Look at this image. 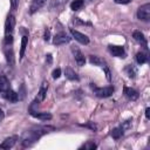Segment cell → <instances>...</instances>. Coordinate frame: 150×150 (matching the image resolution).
Masks as SVG:
<instances>
[{
	"instance_id": "obj_1",
	"label": "cell",
	"mask_w": 150,
	"mask_h": 150,
	"mask_svg": "<svg viewBox=\"0 0 150 150\" xmlns=\"http://www.w3.org/2000/svg\"><path fill=\"white\" fill-rule=\"evenodd\" d=\"M46 129H35V130H28L23 134L22 138H21V143L25 148L27 146H30L33 143H35L43 134L48 132V131H45Z\"/></svg>"
},
{
	"instance_id": "obj_2",
	"label": "cell",
	"mask_w": 150,
	"mask_h": 150,
	"mask_svg": "<svg viewBox=\"0 0 150 150\" xmlns=\"http://www.w3.org/2000/svg\"><path fill=\"white\" fill-rule=\"evenodd\" d=\"M15 26V19L13 14H9L5 22V45L8 46L13 41V30Z\"/></svg>"
},
{
	"instance_id": "obj_3",
	"label": "cell",
	"mask_w": 150,
	"mask_h": 150,
	"mask_svg": "<svg viewBox=\"0 0 150 150\" xmlns=\"http://www.w3.org/2000/svg\"><path fill=\"white\" fill-rule=\"evenodd\" d=\"M91 88L94 90V94L97 96V97H101V98H105V97H109L112 95L114 93V87L112 86H108V87H96L94 84H91Z\"/></svg>"
},
{
	"instance_id": "obj_4",
	"label": "cell",
	"mask_w": 150,
	"mask_h": 150,
	"mask_svg": "<svg viewBox=\"0 0 150 150\" xmlns=\"http://www.w3.org/2000/svg\"><path fill=\"white\" fill-rule=\"evenodd\" d=\"M137 18L145 22L150 20V4H144L137 9Z\"/></svg>"
},
{
	"instance_id": "obj_5",
	"label": "cell",
	"mask_w": 150,
	"mask_h": 150,
	"mask_svg": "<svg viewBox=\"0 0 150 150\" xmlns=\"http://www.w3.org/2000/svg\"><path fill=\"white\" fill-rule=\"evenodd\" d=\"M69 32H70V34L73 35V38H74L77 42H80V43H82V45H88V43H89V38H88L87 35L82 34L81 32H79V30H76V29H74V28H70Z\"/></svg>"
},
{
	"instance_id": "obj_6",
	"label": "cell",
	"mask_w": 150,
	"mask_h": 150,
	"mask_svg": "<svg viewBox=\"0 0 150 150\" xmlns=\"http://www.w3.org/2000/svg\"><path fill=\"white\" fill-rule=\"evenodd\" d=\"M69 41H70V38H69L66 33H63V32L57 33V34L54 36V39H53V43H54V45H56V46L66 45V43H68Z\"/></svg>"
},
{
	"instance_id": "obj_7",
	"label": "cell",
	"mask_w": 150,
	"mask_h": 150,
	"mask_svg": "<svg viewBox=\"0 0 150 150\" xmlns=\"http://www.w3.org/2000/svg\"><path fill=\"white\" fill-rule=\"evenodd\" d=\"M108 50L110 52V54H112L114 56H117V57H125V50L122 46H112L110 45L108 47Z\"/></svg>"
},
{
	"instance_id": "obj_8",
	"label": "cell",
	"mask_w": 150,
	"mask_h": 150,
	"mask_svg": "<svg viewBox=\"0 0 150 150\" xmlns=\"http://www.w3.org/2000/svg\"><path fill=\"white\" fill-rule=\"evenodd\" d=\"M132 38L141 45V46H143L145 49L148 48V41H146V39H145V36H144V34L141 32V30H135L134 33H132Z\"/></svg>"
},
{
	"instance_id": "obj_9",
	"label": "cell",
	"mask_w": 150,
	"mask_h": 150,
	"mask_svg": "<svg viewBox=\"0 0 150 150\" xmlns=\"http://www.w3.org/2000/svg\"><path fill=\"white\" fill-rule=\"evenodd\" d=\"M71 52H73V54H74V59H75L77 66H80V67L84 66V63H86V57H84V55L81 53V50L77 49V48H71Z\"/></svg>"
},
{
	"instance_id": "obj_10",
	"label": "cell",
	"mask_w": 150,
	"mask_h": 150,
	"mask_svg": "<svg viewBox=\"0 0 150 150\" xmlns=\"http://www.w3.org/2000/svg\"><path fill=\"white\" fill-rule=\"evenodd\" d=\"M124 95L129 98V100H131V101H136L137 98H138V96H139V94H138V91L137 90H135L134 88H129V87H124Z\"/></svg>"
},
{
	"instance_id": "obj_11",
	"label": "cell",
	"mask_w": 150,
	"mask_h": 150,
	"mask_svg": "<svg viewBox=\"0 0 150 150\" xmlns=\"http://www.w3.org/2000/svg\"><path fill=\"white\" fill-rule=\"evenodd\" d=\"M1 95H2L4 98H6V100L9 101V102H16V101H18V94H16L14 90H12L11 88H9L8 90L1 93Z\"/></svg>"
},
{
	"instance_id": "obj_12",
	"label": "cell",
	"mask_w": 150,
	"mask_h": 150,
	"mask_svg": "<svg viewBox=\"0 0 150 150\" xmlns=\"http://www.w3.org/2000/svg\"><path fill=\"white\" fill-rule=\"evenodd\" d=\"M47 90H48V83L46 81H43L42 84H41V87H40V90L38 93V97H36V101L38 102H41V101L45 100L46 94H47Z\"/></svg>"
},
{
	"instance_id": "obj_13",
	"label": "cell",
	"mask_w": 150,
	"mask_h": 150,
	"mask_svg": "<svg viewBox=\"0 0 150 150\" xmlns=\"http://www.w3.org/2000/svg\"><path fill=\"white\" fill-rule=\"evenodd\" d=\"M16 139H18L16 136H12V137L6 138V139L0 144V149H11V148H13L14 144H15V142H16Z\"/></svg>"
},
{
	"instance_id": "obj_14",
	"label": "cell",
	"mask_w": 150,
	"mask_h": 150,
	"mask_svg": "<svg viewBox=\"0 0 150 150\" xmlns=\"http://www.w3.org/2000/svg\"><path fill=\"white\" fill-rule=\"evenodd\" d=\"M29 111H30V115L32 116H34V117H36L39 120H42V121H47V120H50L52 118V115L50 114H47V112H36L33 109H29Z\"/></svg>"
},
{
	"instance_id": "obj_15",
	"label": "cell",
	"mask_w": 150,
	"mask_h": 150,
	"mask_svg": "<svg viewBox=\"0 0 150 150\" xmlns=\"http://www.w3.org/2000/svg\"><path fill=\"white\" fill-rule=\"evenodd\" d=\"M45 4H46V0H32V5H30V13L33 14L34 12H36L38 9H40Z\"/></svg>"
},
{
	"instance_id": "obj_16",
	"label": "cell",
	"mask_w": 150,
	"mask_h": 150,
	"mask_svg": "<svg viewBox=\"0 0 150 150\" xmlns=\"http://www.w3.org/2000/svg\"><path fill=\"white\" fill-rule=\"evenodd\" d=\"M89 61H90L91 64H95V66H100V67H105V66H107V64H105V61L102 60L101 57L96 56V55H91V56L89 57Z\"/></svg>"
},
{
	"instance_id": "obj_17",
	"label": "cell",
	"mask_w": 150,
	"mask_h": 150,
	"mask_svg": "<svg viewBox=\"0 0 150 150\" xmlns=\"http://www.w3.org/2000/svg\"><path fill=\"white\" fill-rule=\"evenodd\" d=\"M11 88L9 81L6 76H0V93H4Z\"/></svg>"
},
{
	"instance_id": "obj_18",
	"label": "cell",
	"mask_w": 150,
	"mask_h": 150,
	"mask_svg": "<svg viewBox=\"0 0 150 150\" xmlns=\"http://www.w3.org/2000/svg\"><path fill=\"white\" fill-rule=\"evenodd\" d=\"M64 74H66V76H67V79H69V80H75V81H79V76H77V74L71 69V68H66V70H64Z\"/></svg>"
},
{
	"instance_id": "obj_19",
	"label": "cell",
	"mask_w": 150,
	"mask_h": 150,
	"mask_svg": "<svg viewBox=\"0 0 150 150\" xmlns=\"http://www.w3.org/2000/svg\"><path fill=\"white\" fill-rule=\"evenodd\" d=\"M27 42H28V38L26 35L22 36L21 39V48H20V59L23 57L25 55V50H26V46H27Z\"/></svg>"
},
{
	"instance_id": "obj_20",
	"label": "cell",
	"mask_w": 150,
	"mask_h": 150,
	"mask_svg": "<svg viewBox=\"0 0 150 150\" xmlns=\"http://www.w3.org/2000/svg\"><path fill=\"white\" fill-rule=\"evenodd\" d=\"M146 61H148L146 54H144V53H142V52H139V53L136 54V62H137L138 64H143V63H145Z\"/></svg>"
},
{
	"instance_id": "obj_21",
	"label": "cell",
	"mask_w": 150,
	"mask_h": 150,
	"mask_svg": "<svg viewBox=\"0 0 150 150\" xmlns=\"http://www.w3.org/2000/svg\"><path fill=\"white\" fill-rule=\"evenodd\" d=\"M83 0H74L71 4H70V8L73 9V11H79V9H81V7L83 6Z\"/></svg>"
},
{
	"instance_id": "obj_22",
	"label": "cell",
	"mask_w": 150,
	"mask_h": 150,
	"mask_svg": "<svg viewBox=\"0 0 150 150\" xmlns=\"http://www.w3.org/2000/svg\"><path fill=\"white\" fill-rule=\"evenodd\" d=\"M122 135H123V129H122V128H115V129H112V131H111V136H112V138H115V139H118Z\"/></svg>"
},
{
	"instance_id": "obj_23",
	"label": "cell",
	"mask_w": 150,
	"mask_h": 150,
	"mask_svg": "<svg viewBox=\"0 0 150 150\" xmlns=\"http://www.w3.org/2000/svg\"><path fill=\"white\" fill-rule=\"evenodd\" d=\"M125 71L128 73V75H129V77H135V75H136V69L132 67V64H129V66H127V68H125Z\"/></svg>"
},
{
	"instance_id": "obj_24",
	"label": "cell",
	"mask_w": 150,
	"mask_h": 150,
	"mask_svg": "<svg viewBox=\"0 0 150 150\" xmlns=\"http://www.w3.org/2000/svg\"><path fill=\"white\" fill-rule=\"evenodd\" d=\"M66 1H67V0H53V2H52V7H56V8H57L59 6L62 7V6L66 4Z\"/></svg>"
},
{
	"instance_id": "obj_25",
	"label": "cell",
	"mask_w": 150,
	"mask_h": 150,
	"mask_svg": "<svg viewBox=\"0 0 150 150\" xmlns=\"http://www.w3.org/2000/svg\"><path fill=\"white\" fill-rule=\"evenodd\" d=\"M53 79H59L60 76H61V69L60 68H57V69H55L54 71H53Z\"/></svg>"
},
{
	"instance_id": "obj_26",
	"label": "cell",
	"mask_w": 150,
	"mask_h": 150,
	"mask_svg": "<svg viewBox=\"0 0 150 150\" xmlns=\"http://www.w3.org/2000/svg\"><path fill=\"white\" fill-rule=\"evenodd\" d=\"M81 148H84V149H95V148H97V145L94 144V143H87V144H84Z\"/></svg>"
},
{
	"instance_id": "obj_27",
	"label": "cell",
	"mask_w": 150,
	"mask_h": 150,
	"mask_svg": "<svg viewBox=\"0 0 150 150\" xmlns=\"http://www.w3.org/2000/svg\"><path fill=\"white\" fill-rule=\"evenodd\" d=\"M116 4H122V5H125V4H129L131 0H114Z\"/></svg>"
},
{
	"instance_id": "obj_28",
	"label": "cell",
	"mask_w": 150,
	"mask_h": 150,
	"mask_svg": "<svg viewBox=\"0 0 150 150\" xmlns=\"http://www.w3.org/2000/svg\"><path fill=\"white\" fill-rule=\"evenodd\" d=\"M4 118H5V112H4V111L0 109V123L2 122V120H4Z\"/></svg>"
},
{
	"instance_id": "obj_29",
	"label": "cell",
	"mask_w": 150,
	"mask_h": 150,
	"mask_svg": "<svg viewBox=\"0 0 150 150\" xmlns=\"http://www.w3.org/2000/svg\"><path fill=\"white\" fill-rule=\"evenodd\" d=\"M16 4H18V0H12V7L13 8H16Z\"/></svg>"
},
{
	"instance_id": "obj_30",
	"label": "cell",
	"mask_w": 150,
	"mask_h": 150,
	"mask_svg": "<svg viewBox=\"0 0 150 150\" xmlns=\"http://www.w3.org/2000/svg\"><path fill=\"white\" fill-rule=\"evenodd\" d=\"M145 117L149 120V108H146V109H145Z\"/></svg>"
}]
</instances>
